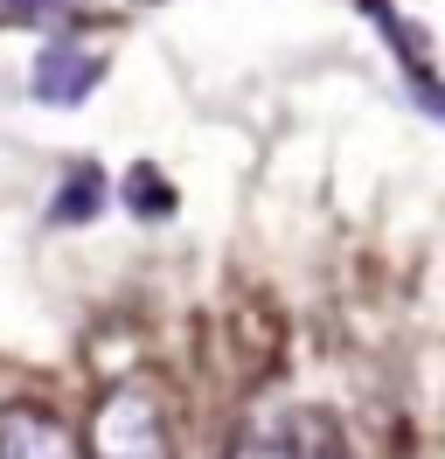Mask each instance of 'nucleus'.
Instances as JSON below:
<instances>
[{
    "label": "nucleus",
    "mask_w": 445,
    "mask_h": 459,
    "mask_svg": "<svg viewBox=\"0 0 445 459\" xmlns=\"http://www.w3.org/2000/svg\"><path fill=\"white\" fill-rule=\"evenodd\" d=\"M83 459H174V431L167 411L146 383H118L98 397L91 431H83Z\"/></svg>",
    "instance_id": "f257e3e1"
},
{
    "label": "nucleus",
    "mask_w": 445,
    "mask_h": 459,
    "mask_svg": "<svg viewBox=\"0 0 445 459\" xmlns=\"http://www.w3.org/2000/svg\"><path fill=\"white\" fill-rule=\"evenodd\" d=\"M0 459H83V446L49 403H7L0 411Z\"/></svg>",
    "instance_id": "f03ea898"
},
{
    "label": "nucleus",
    "mask_w": 445,
    "mask_h": 459,
    "mask_svg": "<svg viewBox=\"0 0 445 459\" xmlns=\"http://www.w3.org/2000/svg\"><path fill=\"white\" fill-rule=\"evenodd\" d=\"M98 77H105V56H98V49L56 42V49H42V56H35V70H28V91H35L42 105H83V98L98 91Z\"/></svg>",
    "instance_id": "7ed1b4c3"
},
{
    "label": "nucleus",
    "mask_w": 445,
    "mask_h": 459,
    "mask_svg": "<svg viewBox=\"0 0 445 459\" xmlns=\"http://www.w3.org/2000/svg\"><path fill=\"white\" fill-rule=\"evenodd\" d=\"M98 202H105V181H98V168H70V181H63V195H56V223H91L98 216Z\"/></svg>",
    "instance_id": "20e7f679"
},
{
    "label": "nucleus",
    "mask_w": 445,
    "mask_h": 459,
    "mask_svg": "<svg viewBox=\"0 0 445 459\" xmlns=\"http://www.w3.org/2000/svg\"><path fill=\"white\" fill-rule=\"evenodd\" d=\"M126 202H133V209H146V216H167V209H174V195L153 181V168H133V181H126Z\"/></svg>",
    "instance_id": "39448f33"
},
{
    "label": "nucleus",
    "mask_w": 445,
    "mask_h": 459,
    "mask_svg": "<svg viewBox=\"0 0 445 459\" xmlns=\"http://www.w3.org/2000/svg\"><path fill=\"white\" fill-rule=\"evenodd\" d=\"M230 459H300V453H292V438H278V431H250Z\"/></svg>",
    "instance_id": "423d86ee"
}]
</instances>
